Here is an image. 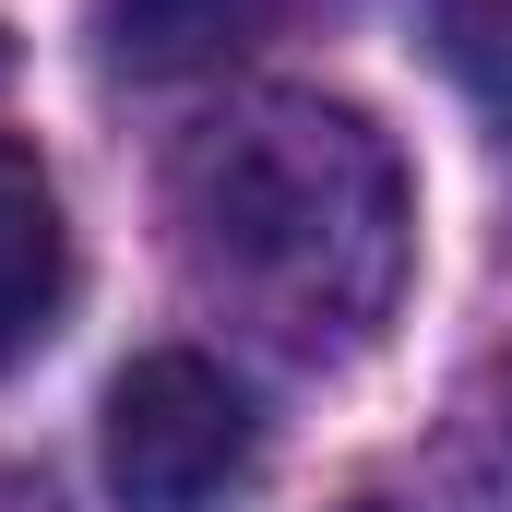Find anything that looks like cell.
Listing matches in <instances>:
<instances>
[{"label": "cell", "instance_id": "cell-1", "mask_svg": "<svg viewBox=\"0 0 512 512\" xmlns=\"http://www.w3.org/2000/svg\"><path fill=\"white\" fill-rule=\"evenodd\" d=\"M167 227L191 286L274 358H358L405 298V167L370 108L262 84L227 96L167 167Z\"/></svg>", "mask_w": 512, "mask_h": 512}, {"label": "cell", "instance_id": "cell-8", "mask_svg": "<svg viewBox=\"0 0 512 512\" xmlns=\"http://www.w3.org/2000/svg\"><path fill=\"white\" fill-rule=\"evenodd\" d=\"M358 512H393V501H358Z\"/></svg>", "mask_w": 512, "mask_h": 512}, {"label": "cell", "instance_id": "cell-4", "mask_svg": "<svg viewBox=\"0 0 512 512\" xmlns=\"http://www.w3.org/2000/svg\"><path fill=\"white\" fill-rule=\"evenodd\" d=\"M274 12H286V0H96V48H108L120 72H143V84H167V72L239 60Z\"/></svg>", "mask_w": 512, "mask_h": 512}, {"label": "cell", "instance_id": "cell-7", "mask_svg": "<svg viewBox=\"0 0 512 512\" xmlns=\"http://www.w3.org/2000/svg\"><path fill=\"white\" fill-rule=\"evenodd\" d=\"M0 512H60V489H48L36 465H12V453H0Z\"/></svg>", "mask_w": 512, "mask_h": 512}, {"label": "cell", "instance_id": "cell-2", "mask_svg": "<svg viewBox=\"0 0 512 512\" xmlns=\"http://www.w3.org/2000/svg\"><path fill=\"white\" fill-rule=\"evenodd\" d=\"M262 465L251 393L191 346H155L108 382V489L120 512H215Z\"/></svg>", "mask_w": 512, "mask_h": 512}, {"label": "cell", "instance_id": "cell-5", "mask_svg": "<svg viewBox=\"0 0 512 512\" xmlns=\"http://www.w3.org/2000/svg\"><path fill=\"white\" fill-rule=\"evenodd\" d=\"M429 48H441V72L512 131V0H429Z\"/></svg>", "mask_w": 512, "mask_h": 512}, {"label": "cell", "instance_id": "cell-6", "mask_svg": "<svg viewBox=\"0 0 512 512\" xmlns=\"http://www.w3.org/2000/svg\"><path fill=\"white\" fill-rule=\"evenodd\" d=\"M465 477L489 512H512V358H489V382L465 393Z\"/></svg>", "mask_w": 512, "mask_h": 512}, {"label": "cell", "instance_id": "cell-3", "mask_svg": "<svg viewBox=\"0 0 512 512\" xmlns=\"http://www.w3.org/2000/svg\"><path fill=\"white\" fill-rule=\"evenodd\" d=\"M60 298H72V227H60V191L48 167L0 131V370L36 358L60 334Z\"/></svg>", "mask_w": 512, "mask_h": 512}]
</instances>
